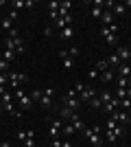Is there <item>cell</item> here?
I'll return each mask as SVG.
<instances>
[{
    "instance_id": "obj_1",
    "label": "cell",
    "mask_w": 131,
    "mask_h": 147,
    "mask_svg": "<svg viewBox=\"0 0 131 147\" xmlns=\"http://www.w3.org/2000/svg\"><path fill=\"white\" fill-rule=\"evenodd\" d=\"M61 101H63V105H66V108H70V110H74V112L81 110V101H79V97H76V90H74V88L66 92Z\"/></svg>"
},
{
    "instance_id": "obj_2",
    "label": "cell",
    "mask_w": 131,
    "mask_h": 147,
    "mask_svg": "<svg viewBox=\"0 0 131 147\" xmlns=\"http://www.w3.org/2000/svg\"><path fill=\"white\" fill-rule=\"evenodd\" d=\"M100 35L105 37V42L109 44V46H114L116 40H118V24L114 22L112 26H103V29H100Z\"/></svg>"
},
{
    "instance_id": "obj_3",
    "label": "cell",
    "mask_w": 131,
    "mask_h": 147,
    "mask_svg": "<svg viewBox=\"0 0 131 147\" xmlns=\"http://www.w3.org/2000/svg\"><path fill=\"white\" fill-rule=\"evenodd\" d=\"M26 79H29V77H26L24 73H9V86H7V88L15 92V90H18V88L22 86Z\"/></svg>"
},
{
    "instance_id": "obj_4",
    "label": "cell",
    "mask_w": 131,
    "mask_h": 147,
    "mask_svg": "<svg viewBox=\"0 0 131 147\" xmlns=\"http://www.w3.org/2000/svg\"><path fill=\"white\" fill-rule=\"evenodd\" d=\"M83 136H85L94 147L100 145V127H87V129H83Z\"/></svg>"
},
{
    "instance_id": "obj_5",
    "label": "cell",
    "mask_w": 131,
    "mask_h": 147,
    "mask_svg": "<svg viewBox=\"0 0 131 147\" xmlns=\"http://www.w3.org/2000/svg\"><path fill=\"white\" fill-rule=\"evenodd\" d=\"M15 97H18V101H20V108H22V110H29V108H31L33 99L29 97V94H26V92L22 90V88H18V90H15Z\"/></svg>"
},
{
    "instance_id": "obj_6",
    "label": "cell",
    "mask_w": 131,
    "mask_h": 147,
    "mask_svg": "<svg viewBox=\"0 0 131 147\" xmlns=\"http://www.w3.org/2000/svg\"><path fill=\"white\" fill-rule=\"evenodd\" d=\"M61 129H63V121H61V119H59V117H57V119H53V121H50V129H48L50 138H57Z\"/></svg>"
},
{
    "instance_id": "obj_7",
    "label": "cell",
    "mask_w": 131,
    "mask_h": 147,
    "mask_svg": "<svg viewBox=\"0 0 131 147\" xmlns=\"http://www.w3.org/2000/svg\"><path fill=\"white\" fill-rule=\"evenodd\" d=\"M79 94H81V97H79V101H81V103H90V101L96 97V90H94L92 86H85L81 92H79Z\"/></svg>"
},
{
    "instance_id": "obj_8",
    "label": "cell",
    "mask_w": 131,
    "mask_h": 147,
    "mask_svg": "<svg viewBox=\"0 0 131 147\" xmlns=\"http://www.w3.org/2000/svg\"><path fill=\"white\" fill-rule=\"evenodd\" d=\"M116 55H118V59L122 61V64H129V61H131V49H129V46H118Z\"/></svg>"
},
{
    "instance_id": "obj_9",
    "label": "cell",
    "mask_w": 131,
    "mask_h": 147,
    "mask_svg": "<svg viewBox=\"0 0 131 147\" xmlns=\"http://www.w3.org/2000/svg\"><path fill=\"white\" fill-rule=\"evenodd\" d=\"M57 114H59V119H61V121H72V117H74L76 112L70 110V108H66V105H61V108L57 110Z\"/></svg>"
},
{
    "instance_id": "obj_10",
    "label": "cell",
    "mask_w": 131,
    "mask_h": 147,
    "mask_svg": "<svg viewBox=\"0 0 131 147\" xmlns=\"http://www.w3.org/2000/svg\"><path fill=\"white\" fill-rule=\"evenodd\" d=\"M112 119L116 123H120V125H125L127 121H129V112L127 110H122V112H112Z\"/></svg>"
},
{
    "instance_id": "obj_11",
    "label": "cell",
    "mask_w": 131,
    "mask_h": 147,
    "mask_svg": "<svg viewBox=\"0 0 131 147\" xmlns=\"http://www.w3.org/2000/svg\"><path fill=\"white\" fill-rule=\"evenodd\" d=\"M59 57L63 59V66H66V70H72V66H74V59L68 55V51H59Z\"/></svg>"
},
{
    "instance_id": "obj_12",
    "label": "cell",
    "mask_w": 131,
    "mask_h": 147,
    "mask_svg": "<svg viewBox=\"0 0 131 147\" xmlns=\"http://www.w3.org/2000/svg\"><path fill=\"white\" fill-rule=\"evenodd\" d=\"M116 108H120V99H118V97H114L112 101H109V103H105V105H103V112L112 114V112L116 110Z\"/></svg>"
},
{
    "instance_id": "obj_13",
    "label": "cell",
    "mask_w": 131,
    "mask_h": 147,
    "mask_svg": "<svg viewBox=\"0 0 131 147\" xmlns=\"http://www.w3.org/2000/svg\"><path fill=\"white\" fill-rule=\"evenodd\" d=\"M116 73H118V77L129 79V77H131V66H129V64H120V66L116 68Z\"/></svg>"
},
{
    "instance_id": "obj_14",
    "label": "cell",
    "mask_w": 131,
    "mask_h": 147,
    "mask_svg": "<svg viewBox=\"0 0 131 147\" xmlns=\"http://www.w3.org/2000/svg\"><path fill=\"white\" fill-rule=\"evenodd\" d=\"M72 37H74V29H72V26H66V29L59 31V40H63V42H66V40H72Z\"/></svg>"
},
{
    "instance_id": "obj_15",
    "label": "cell",
    "mask_w": 131,
    "mask_h": 147,
    "mask_svg": "<svg viewBox=\"0 0 131 147\" xmlns=\"http://www.w3.org/2000/svg\"><path fill=\"white\" fill-rule=\"evenodd\" d=\"M70 24H72V16H70V13H68V16H63V18H59L55 22L57 29H66V26H70Z\"/></svg>"
},
{
    "instance_id": "obj_16",
    "label": "cell",
    "mask_w": 131,
    "mask_h": 147,
    "mask_svg": "<svg viewBox=\"0 0 131 147\" xmlns=\"http://www.w3.org/2000/svg\"><path fill=\"white\" fill-rule=\"evenodd\" d=\"M114 75H116V70H112V68H107L105 73H100V81H103V84H109V81L114 79Z\"/></svg>"
},
{
    "instance_id": "obj_17",
    "label": "cell",
    "mask_w": 131,
    "mask_h": 147,
    "mask_svg": "<svg viewBox=\"0 0 131 147\" xmlns=\"http://www.w3.org/2000/svg\"><path fill=\"white\" fill-rule=\"evenodd\" d=\"M26 138H35V132H33V129H22V132H18V141L24 143Z\"/></svg>"
},
{
    "instance_id": "obj_18",
    "label": "cell",
    "mask_w": 131,
    "mask_h": 147,
    "mask_svg": "<svg viewBox=\"0 0 131 147\" xmlns=\"http://www.w3.org/2000/svg\"><path fill=\"white\" fill-rule=\"evenodd\" d=\"M100 22L105 26H112L114 24V16H112V11H103V16H100Z\"/></svg>"
},
{
    "instance_id": "obj_19",
    "label": "cell",
    "mask_w": 131,
    "mask_h": 147,
    "mask_svg": "<svg viewBox=\"0 0 131 147\" xmlns=\"http://www.w3.org/2000/svg\"><path fill=\"white\" fill-rule=\"evenodd\" d=\"M107 64H109V68H112V70H116V68H118L120 64H122V61H120V59H118V55L114 53V55H109V57H107Z\"/></svg>"
},
{
    "instance_id": "obj_20",
    "label": "cell",
    "mask_w": 131,
    "mask_h": 147,
    "mask_svg": "<svg viewBox=\"0 0 131 147\" xmlns=\"http://www.w3.org/2000/svg\"><path fill=\"white\" fill-rule=\"evenodd\" d=\"M109 11H112V16H125L127 7H125V5H116V2H114V7L109 9Z\"/></svg>"
},
{
    "instance_id": "obj_21",
    "label": "cell",
    "mask_w": 131,
    "mask_h": 147,
    "mask_svg": "<svg viewBox=\"0 0 131 147\" xmlns=\"http://www.w3.org/2000/svg\"><path fill=\"white\" fill-rule=\"evenodd\" d=\"M70 123H72V127H74V129H87V127H85V123H83L81 119H79V114H74Z\"/></svg>"
},
{
    "instance_id": "obj_22",
    "label": "cell",
    "mask_w": 131,
    "mask_h": 147,
    "mask_svg": "<svg viewBox=\"0 0 131 147\" xmlns=\"http://www.w3.org/2000/svg\"><path fill=\"white\" fill-rule=\"evenodd\" d=\"M0 29H5V31H9V29H13V20L7 16L5 20H0Z\"/></svg>"
},
{
    "instance_id": "obj_23",
    "label": "cell",
    "mask_w": 131,
    "mask_h": 147,
    "mask_svg": "<svg viewBox=\"0 0 131 147\" xmlns=\"http://www.w3.org/2000/svg\"><path fill=\"white\" fill-rule=\"evenodd\" d=\"M112 99H114V94H112L109 90H103V92H100V101H103V105H105V103H109Z\"/></svg>"
},
{
    "instance_id": "obj_24",
    "label": "cell",
    "mask_w": 131,
    "mask_h": 147,
    "mask_svg": "<svg viewBox=\"0 0 131 147\" xmlns=\"http://www.w3.org/2000/svg\"><path fill=\"white\" fill-rule=\"evenodd\" d=\"M96 70H98V73H105L107 68H109V64H107V59H98V64H96Z\"/></svg>"
},
{
    "instance_id": "obj_25",
    "label": "cell",
    "mask_w": 131,
    "mask_h": 147,
    "mask_svg": "<svg viewBox=\"0 0 131 147\" xmlns=\"http://www.w3.org/2000/svg\"><path fill=\"white\" fill-rule=\"evenodd\" d=\"M61 132H63V134H66V138H68V136H72V134H74L76 129L72 127V123H66V125H63V129H61Z\"/></svg>"
},
{
    "instance_id": "obj_26",
    "label": "cell",
    "mask_w": 131,
    "mask_h": 147,
    "mask_svg": "<svg viewBox=\"0 0 131 147\" xmlns=\"http://www.w3.org/2000/svg\"><path fill=\"white\" fill-rule=\"evenodd\" d=\"M39 103H42V108H50V105H53V101H50V94H46V92H44V97L39 99Z\"/></svg>"
},
{
    "instance_id": "obj_27",
    "label": "cell",
    "mask_w": 131,
    "mask_h": 147,
    "mask_svg": "<svg viewBox=\"0 0 131 147\" xmlns=\"http://www.w3.org/2000/svg\"><path fill=\"white\" fill-rule=\"evenodd\" d=\"M13 57H15V51H9V49L2 51V59H5V61H11Z\"/></svg>"
},
{
    "instance_id": "obj_28",
    "label": "cell",
    "mask_w": 131,
    "mask_h": 147,
    "mask_svg": "<svg viewBox=\"0 0 131 147\" xmlns=\"http://www.w3.org/2000/svg\"><path fill=\"white\" fill-rule=\"evenodd\" d=\"M90 105H92L94 110H98V108H103V101H100V97H98V94H96V97H94L92 101H90Z\"/></svg>"
},
{
    "instance_id": "obj_29",
    "label": "cell",
    "mask_w": 131,
    "mask_h": 147,
    "mask_svg": "<svg viewBox=\"0 0 131 147\" xmlns=\"http://www.w3.org/2000/svg\"><path fill=\"white\" fill-rule=\"evenodd\" d=\"M120 108H122V110H127V112H129V110H131V99H129V97L120 99Z\"/></svg>"
},
{
    "instance_id": "obj_30",
    "label": "cell",
    "mask_w": 131,
    "mask_h": 147,
    "mask_svg": "<svg viewBox=\"0 0 131 147\" xmlns=\"http://www.w3.org/2000/svg\"><path fill=\"white\" fill-rule=\"evenodd\" d=\"M59 7H61V2H59V0H53V2H48V11H59Z\"/></svg>"
},
{
    "instance_id": "obj_31",
    "label": "cell",
    "mask_w": 131,
    "mask_h": 147,
    "mask_svg": "<svg viewBox=\"0 0 131 147\" xmlns=\"http://www.w3.org/2000/svg\"><path fill=\"white\" fill-rule=\"evenodd\" d=\"M42 97H44V90H33L31 92V99H33V101H39Z\"/></svg>"
},
{
    "instance_id": "obj_32",
    "label": "cell",
    "mask_w": 131,
    "mask_h": 147,
    "mask_svg": "<svg viewBox=\"0 0 131 147\" xmlns=\"http://www.w3.org/2000/svg\"><path fill=\"white\" fill-rule=\"evenodd\" d=\"M92 18H100V16H103V9H100V7H92Z\"/></svg>"
},
{
    "instance_id": "obj_33",
    "label": "cell",
    "mask_w": 131,
    "mask_h": 147,
    "mask_svg": "<svg viewBox=\"0 0 131 147\" xmlns=\"http://www.w3.org/2000/svg\"><path fill=\"white\" fill-rule=\"evenodd\" d=\"M7 37H11V40H15V37H20L18 29H15V26H13V29H9V31H7Z\"/></svg>"
},
{
    "instance_id": "obj_34",
    "label": "cell",
    "mask_w": 131,
    "mask_h": 147,
    "mask_svg": "<svg viewBox=\"0 0 131 147\" xmlns=\"http://www.w3.org/2000/svg\"><path fill=\"white\" fill-rule=\"evenodd\" d=\"M118 88H129V79H125V77H118Z\"/></svg>"
},
{
    "instance_id": "obj_35",
    "label": "cell",
    "mask_w": 131,
    "mask_h": 147,
    "mask_svg": "<svg viewBox=\"0 0 131 147\" xmlns=\"http://www.w3.org/2000/svg\"><path fill=\"white\" fill-rule=\"evenodd\" d=\"M2 73H9V61H5V59H0V75Z\"/></svg>"
},
{
    "instance_id": "obj_36",
    "label": "cell",
    "mask_w": 131,
    "mask_h": 147,
    "mask_svg": "<svg viewBox=\"0 0 131 147\" xmlns=\"http://www.w3.org/2000/svg\"><path fill=\"white\" fill-rule=\"evenodd\" d=\"M13 7H15V11H18V9H24L26 0H13Z\"/></svg>"
},
{
    "instance_id": "obj_37",
    "label": "cell",
    "mask_w": 131,
    "mask_h": 147,
    "mask_svg": "<svg viewBox=\"0 0 131 147\" xmlns=\"http://www.w3.org/2000/svg\"><path fill=\"white\" fill-rule=\"evenodd\" d=\"M116 125H118V123L114 121V119H112V117L107 119V123H105V127H107V129H114V127H116Z\"/></svg>"
},
{
    "instance_id": "obj_38",
    "label": "cell",
    "mask_w": 131,
    "mask_h": 147,
    "mask_svg": "<svg viewBox=\"0 0 131 147\" xmlns=\"http://www.w3.org/2000/svg\"><path fill=\"white\" fill-rule=\"evenodd\" d=\"M68 55H70V57H79V49H76V46L68 49Z\"/></svg>"
},
{
    "instance_id": "obj_39",
    "label": "cell",
    "mask_w": 131,
    "mask_h": 147,
    "mask_svg": "<svg viewBox=\"0 0 131 147\" xmlns=\"http://www.w3.org/2000/svg\"><path fill=\"white\" fill-rule=\"evenodd\" d=\"M98 70H96V68H92V70H90V73H87V77H90V79H96V77H98Z\"/></svg>"
},
{
    "instance_id": "obj_40",
    "label": "cell",
    "mask_w": 131,
    "mask_h": 147,
    "mask_svg": "<svg viewBox=\"0 0 131 147\" xmlns=\"http://www.w3.org/2000/svg\"><path fill=\"white\" fill-rule=\"evenodd\" d=\"M105 132H107V141H109V143H116V136H114L112 129H105Z\"/></svg>"
},
{
    "instance_id": "obj_41",
    "label": "cell",
    "mask_w": 131,
    "mask_h": 147,
    "mask_svg": "<svg viewBox=\"0 0 131 147\" xmlns=\"http://www.w3.org/2000/svg\"><path fill=\"white\" fill-rule=\"evenodd\" d=\"M50 147H63V141H59V138H53V143H50Z\"/></svg>"
},
{
    "instance_id": "obj_42",
    "label": "cell",
    "mask_w": 131,
    "mask_h": 147,
    "mask_svg": "<svg viewBox=\"0 0 131 147\" xmlns=\"http://www.w3.org/2000/svg\"><path fill=\"white\" fill-rule=\"evenodd\" d=\"M127 97V88H118V99H125Z\"/></svg>"
},
{
    "instance_id": "obj_43",
    "label": "cell",
    "mask_w": 131,
    "mask_h": 147,
    "mask_svg": "<svg viewBox=\"0 0 131 147\" xmlns=\"http://www.w3.org/2000/svg\"><path fill=\"white\" fill-rule=\"evenodd\" d=\"M22 145H24V147H35V141H33V138H26Z\"/></svg>"
},
{
    "instance_id": "obj_44",
    "label": "cell",
    "mask_w": 131,
    "mask_h": 147,
    "mask_svg": "<svg viewBox=\"0 0 131 147\" xmlns=\"http://www.w3.org/2000/svg\"><path fill=\"white\" fill-rule=\"evenodd\" d=\"M53 33H55V31H53V26H46V29H44V35H46V37H50Z\"/></svg>"
},
{
    "instance_id": "obj_45",
    "label": "cell",
    "mask_w": 131,
    "mask_h": 147,
    "mask_svg": "<svg viewBox=\"0 0 131 147\" xmlns=\"http://www.w3.org/2000/svg\"><path fill=\"white\" fill-rule=\"evenodd\" d=\"M0 147H11V143H9V141H2V143H0Z\"/></svg>"
},
{
    "instance_id": "obj_46",
    "label": "cell",
    "mask_w": 131,
    "mask_h": 147,
    "mask_svg": "<svg viewBox=\"0 0 131 147\" xmlns=\"http://www.w3.org/2000/svg\"><path fill=\"white\" fill-rule=\"evenodd\" d=\"M63 147H72V143H70L68 138H66V141H63Z\"/></svg>"
},
{
    "instance_id": "obj_47",
    "label": "cell",
    "mask_w": 131,
    "mask_h": 147,
    "mask_svg": "<svg viewBox=\"0 0 131 147\" xmlns=\"http://www.w3.org/2000/svg\"><path fill=\"white\" fill-rule=\"evenodd\" d=\"M127 97H129V99H131V88H127Z\"/></svg>"
},
{
    "instance_id": "obj_48",
    "label": "cell",
    "mask_w": 131,
    "mask_h": 147,
    "mask_svg": "<svg viewBox=\"0 0 131 147\" xmlns=\"http://www.w3.org/2000/svg\"><path fill=\"white\" fill-rule=\"evenodd\" d=\"M2 112H5V105H0V114H2Z\"/></svg>"
},
{
    "instance_id": "obj_49",
    "label": "cell",
    "mask_w": 131,
    "mask_h": 147,
    "mask_svg": "<svg viewBox=\"0 0 131 147\" xmlns=\"http://www.w3.org/2000/svg\"><path fill=\"white\" fill-rule=\"evenodd\" d=\"M2 5H5V0H0V7H2Z\"/></svg>"
},
{
    "instance_id": "obj_50",
    "label": "cell",
    "mask_w": 131,
    "mask_h": 147,
    "mask_svg": "<svg viewBox=\"0 0 131 147\" xmlns=\"http://www.w3.org/2000/svg\"><path fill=\"white\" fill-rule=\"evenodd\" d=\"M0 59H2V49H0Z\"/></svg>"
},
{
    "instance_id": "obj_51",
    "label": "cell",
    "mask_w": 131,
    "mask_h": 147,
    "mask_svg": "<svg viewBox=\"0 0 131 147\" xmlns=\"http://www.w3.org/2000/svg\"><path fill=\"white\" fill-rule=\"evenodd\" d=\"M0 105H2V97H0Z\"/></svg>"
},
{
    "instance_id": "obj_52",
    "label": "cell",
    "mask_w": 131,
    "mask_h": 147,
    "mask_svg": "<svg viewBox=\"0 0 131 147\" xmlns=\"http://www.w3.org/2000/svg\"><path fill=\"white\" fill-rule=\"evenodd\" d=\"M129 49H131V44H129Z\"/></svg>"
},
{
    "instance_id": "obj_53",
    "label": "cell",
    "mask_w": 131,
    "mask_h": 147,
    "mask_svg": "<svg viewBox=\"0 0 131 147\" xmlns=\"http://www.w3.org/2000/svg\"><path fill=\"white\" fill-rule=\"evenodd\" d=\"M129 114H131V110H129Z\"/></svg>"
}]
</instances>
